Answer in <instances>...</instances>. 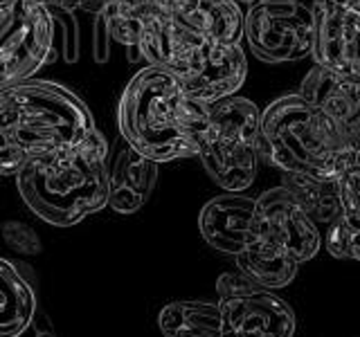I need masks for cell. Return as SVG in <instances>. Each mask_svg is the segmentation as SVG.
<instances>
[{"mask_svg": "<svg viewBox=\"0 0 360 337\" xmlns=\"http://www.w3.org/2000/svg\"><path fill=\"white\" fill-rule=\"evenodd\" d=\"M292 196L297 198L300 205L307 209L309 216L315 223L335 220L342 213L340 207V187H338V178H313L302 173H284V183Z\"/></svg>", "mask_w": 360, "mask_h": 337, "instance_id": "obj_20", "label": "cell"}, {"mask_svg": "<svg viewBox=\"0 0 360 337\" xmlns=\"http://www.w3.org/2000/svg\"><path fill=\"white\" fill-rule=\"evenodd\" d=\"M342 216L360 230V153H352L342 173L338 176Z\"/></svg>", "mask_w": 360, "mask_h": 337, "instance_id": "obj_22", "label": "cell"}, {"mask_svg": "<svg viewBox=\"0 0 360 337\" xmlns=\"http://www.w3.org/2000/svg\"><path fill=\"white\" fill-rule=\"evenodd\" d=\"M262 110L245 97H228L210 106L198 157L210 178L225 191H245L257 178Z\"/></svg>", "mask_w": 360, "mask_h": 337, "instance_id": "obj_5", "label": "cell"}, {"mask_svg": "<svg viewBox=\"0 0 360 337\" xmlns=\"http://www.w3.org/2000/svg\"><path fill=\"white\" fill-rule=\"evenodd\" d=\"M110 27L106 14H97L93 22V59L95 63H106L110 59Z\"/></svg>", "mask_w": 360, "mask_h": 337, "instance_id": "obj_26", "label": "cell"}, {"mask_svg": "<svg viewBox=\"0 0 360 337\" xmlns=\"http://www.w3.org/2000/svg\"><path fill=\"white\" fill-rule=\"evenodd\" d=\"M54 16L43 0H0V88L54 63Z\"/></svg>", "mask_w": 360, "mask_h": 337, "instance_id": "obj_6", "label": "cell"}, {"mask_svg": "<svg viewBox=\"0 0 360 337\" xmlns=\"http://www.w3.org/2000/svg\"><path fill=\"white\" fill-rule=\"evenodd\" d=\"M158 9L155 0H110L108 9L104 11L108 27H110V37L112 41H117L122 45H138L142 29Z\"/></svg>", "mask_w": 360, "mask_h": 337, "instance_id": "obj_21", "label": "cell"}, {"mask_svg": "<svg viewBox=\"0 0 360 337\" xmlns=\"http://www.w3.org/2000/svg\"><path fill=\"white\" fill-rule=\"evenodd\" d=\"M352 151L333 121L297 95L275 99L259 121V160L284 173L338 178Z\"/></svg>", "mask_w": 360, "mask_h": 337, "instance_id": "obj_4", "label": "cell"}, {"mask_svg": "<svg viewBox=\"0 0 360 337\" xmlns=\"http://www.w3.org/2000/svg\"><path fill=\"white\" fill-rule=\"evenodd\" d=\"M172 16L202 41L241 45L245 16L236 0H187Z\"/></svg>", "mask_w": 360, "mask_h": 337, "instance_id": "obj_15", "label": "cell"}, {"mask_svg": "<svg viewBox=\"0 0 360 337\" xmlns=\"http://www.w3.org/2000/svg\"><path fill=\"white\" fill-rule=\"evenodd\" d=\"M158 183V162L144 157L124 142L108 166V207L131 216L149 202Z\"/></svg>", "mask_w": 360, "mask_h": 337, "instance_id": "obj_14", "label": "cell"}, {"mask_svg": "<svg viewBox=\"0 0 360 337\" xmlns=\"http://www.w3.org/2000/svg\"><path fill=\"white\" fill-rule=\"evenodd\" d=\"M313 9L300 0H259L245 11L243 37L264 63L302 61L313 52Z\"/></svg>", "mask_w": 360, "mask_h": 337, "instance_id": "obj_7", "label": "cell"}, {"mask_svg": "<svg viewBox=\"0 0 360 337\" xmlns=\"http://www.w3.org/2000/svg\"><path fill=\"white\" fill-rule=\"evenodd\" d=\"M198 230L210 247L236 256L257 236V198L225 191L207 200L200 209Z\"/></svg>", "mask_w": 360, "mask_h": 337, "instance_id": "obj_12", "label": "cell"}, {"mask_svg": "<svg viewBox=\"0 0 360 337\" xmlns=\"http://www.w3.org/2000/svg\"><path fill=\"white\" fill-rule=\"evenodd\" d=\"M313 61L335 77H360V5L356 0L313 3Z\"/></svg>", "mask_w": 360, "mask_h": 337, "instance_id": "obj_8", "label": "cell"}, {"mask_svg": "<svg viewBox=\"0 0 360 337\" xmlns=\"http://www.w3.org/2000/svg\"><path fill=\"white\" fill-rule=\"evenodd\" d=\"M198 41L200 39L196 34L185 29L169 11L158 9L146 20L138 48L142 59L149 65L162 67V70L176 74L187 61V56L194 52Z\"/></svg>", "mask_w": 360, "mask_h": 337, "instance_id": "obj_16", "label": "cell"}, {"mask_svg": "<svg viewBox=\"0 0 360 337\" xmlns=\"http://www.w3.org/2000/svg\"><path fill=\"white\" fill-rule=\"evenodd\" d=\"M210 119V106L191 99L178 77L146 65L127 84L117 108L122 140L153 162L194 157Z\"/></svg>", "mask_w": 360, "mask_h": 337, "instance_id": "obj_2", "label": "cell"}, {"mask_svg": "<svg viewBox=\"0 0 360 337\" xmlns=\"http://www.w3.org/2000/svg\"><path fill=\"white\" fill-rule=\"evenodd\" d=\"M37 308L34 288L18 265L0 258V337H20Z\"/></svg>", "mask_w": 360, "mask_h": 337, "instance_id": "obj_19", "label": "cell"}, {"mask_svg": "<svg viewBox=\"0 0 360 337\" xmlns=\"http://www.w3.org/2000/svg\"><path fill=\"white\" fill-rule=\"evenodd\" d=\"M93 128V112L70 88L41 79L0 88V178L82 142Z\"/></svg>", "mask_w": 360, "mask_h": 337, "instance_id": "obj_1", "label": "cell"}, {"mask_svg": "<svg viewBox=\"0 0 360 337\" xmlns=\"http://www.w3.org/2000/svg\"><path fill=\"white\" fill-rule=\"evenodd\" d=\"M236 267L262 288H286L297 277L300 263L277 243L257 232L255 239L234 256Z\"/></svg>", "mask_w": 360, "mask_h": 337, "instance_id": "obj_18", "label": "cell"}, {"mask_svg": "<svg viewBox=\"0 0 360 337\" xmlns=\"http://www.w3.org/2000/svg\"><path fill=\"white\" fill-rule=\"evenodd\" d=\"M356 3H358V5H360V0H356Z\"/></svg>", "mask_w": 360, "mask_h": 337, "instance_id": "obj_31", "label": "cell"}, {"mask_svg": "<svg viewBox=\"0 0 360 337\" xmlns=\"http://www.w3.org/2000/svg\"><path fill=\"white\" fill-rule=\"evenodd\" d=\"M110 0H65V9H82V11H88V14H104V11L108 9Z\"/></svg>", "mask_w": 360, "mask_h": 337, "instance_id": "obj_28", "label": "cell"}, {"mask_svg": "<svg viewBox=\"0 0 360 337\" xmlns=\"http://www.w3.org/2000/svg\"><path fill=\"white\" fill-rule=\"evenodd\" d=\"M326 252L333 258H354L360 261V230L354 227L342 213L329 223V230L324 234Z\"/></svg>", "mask_w": 360, "mask_h": 337, "instance_id": "obj_23", "label": "cell"}, {"mask_svg": "<svg viewBox=\"0 0 360 337\" xmlns=\"http://www.w3.org/2000/svg\"><path fill=\"white\" fill-rule=\"evenodd\" d=\"M54 16V25H59L61 34V56L65 63H77L79 59V25L72 18L70 9H50Z\"/></svg>", "mask_w": 360, "mask_h": 337, "instance_id": "obj_25", "label": "cell"}, {"mask_svg": "<svg viewBox=\"0 0 360 337\" xmlns=\"http://www.w3.org/2000/svg\"><path fill=\"white\" fill-rule=\"evenodd\" d=\"M174 77H178L191 99L212 106L221 99L232 97L243 86L248 77L245 52L241 45L200 39Z\"/></svg>", "mask_w": 360, "mask_h": 337, "instance_id": "obj_9", "label": "cell"}, {"mask_svg": "<svg viewBox=\"0 0 360 337\" xmlns=\"http://www.w3.org/2000/svg\"><path fill=\"white\" fill-rule=\"evenodd\" d=\"M230 326L241 337H292L297 329L288 303L266 288H255L219 301Z\"/></svg>", "mask_w": 360, "mask_h": 337, "instance_id": "obj_13", "label": "cell"}, {"mask_svg": "<svg viewBox=\"0 0 360 337\" xmlns=\"http://www.w3.org/2000/svg\"><path fill=\"white\" fill-rule=\"evenodd\" d=\"M25 205L54 227H70L108 207V142L95 126L82 142L16 173Z\"/></svg>", "mask_w": 360, "mask_h": 337, "instance_id": "obj_3", "label": "cell"}, {"mask_svg": "<svg viewBox=\"0 0 360 337\" xmlns=\"http://www.w3.org/2000/svg\"><path fill=\"white\" fill-rule=\"evenodd\" d=\"M236 3H245L248 7H250V5H255V3H259V0H236Z\"/></svg>", "mask_w": 360, "mask_h": 337, "instance_id": "obj_30", "label": "cell"}, {"mask_svg": "<svg viewBox=\"0 0 360 337\" xmlns=\"http://www.w3.org/2000/svg\"><path fill=\"white\" fill-rule=\"evenodd\" d=\"M257 232L277 243L297 263L318 256L322 234L286 187H273L257 198Z\"/></svg>", "mask_w": 360, "mask_h": 337, "instance_id": "obj_10", "label": "cell"}, {"mask_svg": "<svg viewBox=\"0 0 360 337\" xmlns=\"http://www.w3.org/2000/svg\"><path fill=\"white\" fill-rule=\"evenodd\" d=\"M187 0H155V5L158 7H162L165 11H169V14H172V11L176 9V7H180V5H185Z\"/></svg>", "mask_w": 360, "mask_h": 337, "instance_id": "obj_29", "label": "cell"}, {"mask_svg": "<svg viewBox=\"0 0 360 337\" xmlns=\"http://www.w3.org/2000/svg\"><path fill=\"white\" fill-rule=\"evenodd\" d=\"M3 239L14 252L20 254H41L43 243L39 239V234L34 232L30 225L20 220H7L3 223Z\"/></svg>", "mask_w": 360, "mask_h": 337, "instance_id": "obj_24", "label": "cell"}, {"mask_svg": "<svg viewBox=\"0 0 360 337\" xmlns=\"http://www.w3.org/2000/svg\"><path fill=\"white\" fill-rule=\"evenodd\" d=\"M20 337H56L54 324L48 317V312H43V310L37 308V312H34L30 326H27L25 333H22Z\"/></svg>", "mask_w": 360, "mask_h": 337, "instance_id": "obj_27", "label": "cell"}, {"mask_svg": "<svg viewBox=\"0 0 360 337\" xmlns=\"http://www.w3.org/2000/svg\"><path fill=\"white\" fill-rule=\"evenodd\" d=\"M313 3H318V0H313Z\"/></svg>", "mask_w": 360, "mask_h": 337, "instance_id": "obj_32", "label": "cell"}, {"mask_svg": "<svg viewBox=\"0 0 360 337\" xmlns=\"http://www.w3.org/2000/svg\"><path fill=\"white\" fill-rule=\"evenodd\" d=\"M300 95L333 121L349 151L360 153V77H335L313 65L304 77Z\"/></svg>", "mask_w": 360, "mask_h": 337, "instance_id": "obj_11", "label": "cell"}, {"mask_svg": "<svg viewBox=\"0 0 360 337\" xmlns=\"http://www.w3.org/2000/svg\"><path fill=\"white\" fill-rule=\"evenodd\" d=\"M158 326L165 337H241L236 333L221 303L214 301H172L158 315Z\"/></svg>", "mask_w": 360, "mask_h": 337, "instance_id": "obj_17", "label": "cell"}]
</instances>
